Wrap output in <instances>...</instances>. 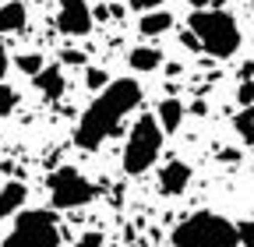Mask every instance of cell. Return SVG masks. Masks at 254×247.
Listing matches in <instances>:
<instances>
[{
	"mask_svg": "<svg viewBox=\"0 0 254 247\" xmlns=\"http://www.w3.org/2000/svg\"><path fill=\"white\" fill-rule=\"evenodd\" d=\"M138 106H141V85L134 78H110V85L99 88L92 106L81 113L78 131H74V145L85 152L103 148Z\"/></svg>",
	"mask_w": 254,
	"mask_h": 247,
	"instance_id": "obj_1",
	"label": "cell"
},
{
	"mask_svg": "<svg viewBox=\"0 0 254 247\" xmlns=\"http://www.w3.org/2000/svg\"><path fill=\"white\" fill-rule=\"evenodd\" d=\"M127 64H131V71H138V74H148V71H155L159 64H163V53H159L155 46H134L131 53H127Z\"/></svg>",
	"mask_w": 254,
	"mask_h": 247,
	"instance_id": "obj_13",
	"label": "cell"
},
{
	"mask_svg": "<svg viewBox=\"0 0 254 247\" xmlns=\"http://www.w3.org/2000/svg\"><path fill=\"white\" fill-rule=\"evenodd\" d=\"M25 4L21 0H11V4H0V36H11L25 25Z\"/></svg>",
	"mask_w": 254,
	"mask_h": 247,
	"instance_id": "obj_14",
	"label": "cell"
},
{
	"mask_svg": "<svg viewBox=\"0 0 254 247\" xmlns=\"http://www.w3.org/2000/svg\"><path fill=\"white\" fill-rule=\"evenodd\" d=\"M159 152H163V127L155 124L152 113L138 117L131 134H127V145H124V173L127 177H141L155 166Z\"/></svg>",
	"mask_w": 254,
	"mask_h": 247,
	"instance_id": "obj_4",
	"label": "cell"
},
{
	"mask_svg": "<svg viewBox=\"0 0 254 247\" xmlns=\"http://www.w3.org/2000/svg\"><path fill=\"white\" fill-rule=\"evenodd\" d=\"M127 4H131V11L145 14V11H155V7H163L166 0H127Z\"/></svg>",
	"mask_w": 254,
	"mask_h": 247,
	"instance_id": "obj_22",
	"label": "cell"
},
{
	"mask_svg": "<svg viewBox=\"0 0 254 247\" xmlns=\"http://www.w3.org/2000/svg\"><path fill=\"white\" fill-rule=\"evenodd\" d=\"M187 184H190V166L180 163V159H173V163H166L163 170H159V191H163L166 198L184 194Z\"/></svg>",
	"mask_w": 254,
	"mask_h": 247,
	"instance_id": "obj_8",
	"label": "cell"
},
{
	"mask_svg": "<svg viewBox=\"0 0 254 247\" xmlns=\"http://www.w3.org/2000/svg\"><path fill=\"white\" fill-rule=\"evenodd\" d=\"M43 64H46V60H43L39 53H21V57H18V71H25V74H36Z\"/></svg>",
	"mask_w": 254,
	"mask_h": 247,
	"instance_id": "obj_19",
	"label": "cell"
},
{
	"mask_svg": "<svg viewBox=\"0 0 254 247\" xmlns=\"http://www.w3.org/2000/svg\"><path fill=\"white\" fill-rule=\"evenodd\" d=\"M46 187H50V201L53 208L60 212H71V208H81V205H92L95 194H99V187L85 177L78 173L74 166H60L46 177Z\"/></svg>",
	"mask_w": 254,
	"mask_h": 247,
	"instance_id": "obj_6",
	"label": "cell"
},
{
	"mask_svg": "<svg viewBox=\"0 0 254 247\" xmlns=\"http://www.w3.org/2000/svg\"><path fill=\"white\" fill-rule=\"evenodd\" d=\"M0 247H60L57 215L46 212V208H28V212H21Z\"/></svg>",
	"mask_w": 254,
	"mask_h": 247,
	"instance_id": "obj_5",
	"label": "cell"
},
{
	"mask_svg": "<svg viewBox=\"0 0 254 247\" xmlns=\"http://www.w3.org/2000/svg\"><path fill=\"white\" fill-rule=\"evenodd\" d=\"M4 71H7V50L0 46V78H4Z\"/></svg>",
	"mask_w": 254,
	"mask_h": 247,
	"instance_id": "obj_25",
	"label": "cell"
},
{
	"mask_svg": "<svg viewBox=\"0 0 254 247\" xmlns=\"http://www.w3.org/2000/svg\"><path fill=\"white\" fill-rule=\"evenodd\" d=\"M180 43H184L187 50H198V39H194V36H190V32H184V36H180Z\"/></svg>",
	"mask_w": 254,
	"mask_h": 247,
	"instance_id": "obj_24",
	"label": "cell"
},
{
	"mask_svg": "<svg viewBox=\"0 0 254 247\" xmlns=\"http://www.w3.org/2000/svg\"><path fill=\"white\" fill-rule=\"evenodd\" d=\"M190 7H208V4H215V0H187Z\"/></svg>",
	"mask_w": 254,
	"mask_h": 247,
	"instance_id": "obj_26",
	"label": "cell"
},
{
	"mask_svg": "<svg viewBox=\"0 0 254 247\" xmlns=\"http://www.w3.org/2000/svg\"><path fill=\"white\" fill-rule=\"evenodd\" d=\"M92 7L88 0H60V11H57V25L64 36H88L92 32Z\"/></svg>",
	"mask_w": 254,
	"mask_h": 247,
	"instance_id": "obj_7",
	"label": "cell"
},
{
	"mask_svg": "<svg viewBox=\"0 0 254 247\" xmlns=\"http://www.w3.org/2000/svg\"><path fill=\"white\" fill-rule=\"evenodd\" d=\"M74 247H103V233L99 230H88V233H81L74 240Z\"/></svg>",
	"mask_w": 254,
	"mask_h": 247,
	"instance_id": "obj_21",
	"label": "cell"
},
{
	"mask_svg": "<svg viewBox=\"0 0 254 247\" xmlns=\"http://www.w3.org/2000/svg\"><path fill=\"white\" fill-rule=\"evenodd\" d=\"M233 131L240 134V141L254 145V106H240L233 117Z\"/></svg>",
	"mask_w": 254,
	"mask_h": 247,
	"instance_id": "obj_15",
	"label": "cell"
},
{
	"mask_svg": "<svg viewBox=\"0 0 254 247\" xmlns=\"http://www.w3.org/2000/svg\"><path fill=\"white\" fill-rule=\"evenodd\" d=\"M32 85H36L46 99H60L64 88H67V81H64V71H60V67H46V64H43L36 74H32Z\"/></svg>",
	"mask_w": 254,
	"mask_h": 247,
	"instance_id": "obj_9",
	"label": "cell"
},
{
	"mask_svg": "<svg viewBox=\"0 0 254 247\" xmlns=\"http://www.w3.org/2000/svg\"><path fill=\"white\" fill-rule=\"evenodd\" d=\"M64 64H85V53H78V50H64Z\"/></svg>",
	"mask_w": 254,
	"mask_h": 247,
	"instance_id": "obj_23",
	"label": "cell"
},
{
	"mask_svg": "<svg viewBox=\"0 0 254 247\" xmlns=\"http://www.w3.org/2000/svg\"><path fill=\"white\" fill-rule=\"evenodd\" d=\"M190 36L198 39V50L215 57V60H226L240 50V25L233 14L219 11V7H194L190 11Z\"/></svg>",
	"mask_w": 254,
	"mask_h": 247,
	"instance_id": "obj_2",
	"label": "cell"
},
{
	"mask_svg": "<svg viewBox=\"0 0 254 247\" xmlns=\"http://www.w3.org/2000/svg\"><path fill=\"white\" fill-rule=\"evenodd\" d=\"M247 4H254V0H247Z\"/></svg>",
	"mask_w": 254,
	"mask_h": 247,
	"instance_id": "obj_27",
	"label": "cell"
},
{
	"mask_svg": "<svg viewBox=\"0 0 254 247\" xmlns=\"http://www.w3.org/2000/svg\"><path fill=\"white\" fill-rule=\"evenodd\" d=\"M85 85H88L92 92H99V88L110 85V74H106L103 67H88V71H85Z\"/></svg>",
	"mask_w": 254,
	"mask_h": 247,
	"instance_id": "obj_17",
	"label": "cell"
},
{
	"mask_svg": "<svg viewBox=\"0 0 254 247\" xmlns=\"http://www.w3.org/2000/svg\"><path fill=\"white\" fill-rule=\"evenodd\" d=\"M14 106H18V92H14L11 85L0 81V117H11V113H14Z\"/></svg>",
	"mask_w": 254,
	"mask_h": 247,
	"instance_id": "obj_16",
	"label": "cell"
},
{
	"mask_svg": "<svg viewBox=\"0 0 254 247\" xmlns=\"http://www.w3.org/2000/svg\"><path fill=\"white\" fill-rule=\"evenodd\" d=\"M173 247H240L237 223H230L219 212H190L187 219H180L170 233Z\"/></svg>",
	"mask_w": 254,
	"mask_h": 247,
	"instance_id": "obj_3",
	"label": "cell"
},
{
	"mask_svg": "<svg viewBox=\"0 0 254 247\" xmlns=\"http://www.w3.org/2000/svg\"><path fill=\"white\" fill-rule=\"evenodd\" d=\"M237 237H240V244H244V247H254V219L237 223Z\"/></svg>",
	"mask_w": 254,
	"mask_h": 247,
	"instance_id": "obj_20",
	"label": "cell"
},
{
	"mask_svg": "<svg viewBox=\"0 0 254 247\" xmlns=\"http://www.w3.org/2000/svg\"><path fill=\"white\" fill-rule=\"evenodd\" d=\"M237 103H240V106H254V74H247V78L237 85Z\"/></svg>",
	"mask_w": 254,
	"mask_h": 247,
	"instance_id": "obj_18",
	"label": "cell"
},
{
	"mask_svg": "<svg viewBox=\"0 0 254 247\" xmlns=\"http://www.w3.org/2000/svg\"><path fill=\"white\" fill-rule=\"evenodd\" d=\"M170 25H173V14H170V11H163V7H155V11H145V14L138 18V32L152 39V36L170 32Z\"/></svg>",
	"mask_w": 254,
	"mask_h": 247,
	"instance_id": "obj_12",
	"label": "cell"
},
{
	"mask_svg": "<svg viewBox=\"0 0 254 247\" xmlns=\"http://www.w3.org/2000/svg\"><path fill=\"white\" fill-rule=\"evenodd\" d=\"M155 124L163 127L166 134H173V131H180V124H184V103L180 99H163L155 106Z\"/></svg>",
	"mask_w": 254,
	"mask_h": 247,
	"instance_id": "obj_10",
	"label": "cell"
},
{
	"mask_svg": "<svg viewBox=\"0 0 254 247\" xmlns=\"http://www.w3.org/2000/svg\"><path fill=\"white\" fill-rule=\"evenodd\" d=\"M25 198H28V187H25L21 180H11V184H4V187H0V219H7V215L21 212Z\"/></svg>",
	"mask_w": 254,
	"mask_h": 247,
	"instance_id": "obj_11",
	"label": "cell"
}]
</instances>
